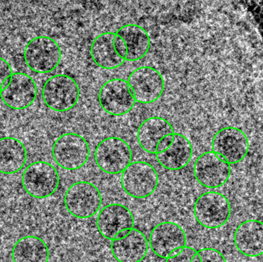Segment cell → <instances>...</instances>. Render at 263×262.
I'll return each instance as SVG.
<instances>
[{"label":"cell","mask_w":263,"mask_h":262,"mask_svg":"<svg viewBox=\"0 0 263 262\" xmlns=\"http://www.w3.org/2000/svg\"><path fill=\"white\" fill-rule=\"evenodd\" d=\"M90 148L86 138L74 132L63 134L52 145V156L55 164L67 171L81 169L89 160Z\"/></svg>","instance_id":"cell-1"},{"label":"cell","mask_w":263,"mask_h":262,"mask_svg":"<svg viewBox=\"0 0 263 262\" xmlns=\"http://www.w3.org/2000/svg\"><path fill=\"white\" fill-rule=\"evenodd\" d=\"M42 96L45 105L51 110L67 112L73 109L80 100V86L69 75L58 74L46 80Z\"/></svg>","instance_id":"cell-2"},{"label":"cell","mask_w":263,"mask_h":262,"mask_svg":"<svg viewBox=\"0 0 263 262\" xmlns=\"http://www.w3.org/2000/svg\"><path fill=\"white\" fill-rule=\"evenodd\" d=\"M60 181L55 166L44 161L31 163L22 175V185L26 193L38 199L49 198L55 194Z\"/></svg>","instance_id":"cell-3"},{"label":"cell","mask_w":263,"mask_h":262,"mask_svg":"<svg viewBox=\"0 0 263 262\" xmlns=\"http://www.w3.org/2000/svg\"><path fill=\"white\" fill-rule=\"evenodd\" d=\"M102 203L101 192L89 182L74 183L64 195V205L67 212L81 219L92 218L99 213Z\"/></svg>","instance_id":"cell-4"},{"label":"cell","mask_w":263,"mask_h":262,"mask_svg":"<svg viewBox=\"0 0 263 262\" xmlns=\"http://www.w3.org/2000/svg\"><path fill=\"white\" fill-rule=\"evenodd\" d=\"M62 59L60 45L46 35L35 37L24 49V60L29 69L37 73H49L57 69Z\"/></svg>","instance_id":"cell-5"},{"label":"cell","mask_w":263,"mask_h":262,"mask_svg":"<svg viewBox=\"0 0 263 262\" xmlns=\"http://www.w3.org/2000/svg\"><path fill=\"white\" fill-rule=\"evenodd\" d=\"M228 198L217 192H207L198 197L193 206L196 221L206 229H219L225 226L231 216Z\"/></svg>","instance_id":"cell-6"},{"label":"cell","mask_w":263,"mask_h":262,"mask_svg":"<svg viewBox=\"0 0 263 262\" xmlns=\"http://www.w3.org/2000/svg\"><path fill=\"white\" fill-rule=\"evenodd\" d=\"M120 183L129 196L142 199L154 193L159 185V175L149 163L133 162L122 172Z\"/></svg>","instance_id":"cell-7"},{"label":"cell","mask_w":263,"mask_h":262,"mask_svg":"<svg viewBox=\"0 0 263 262\" xmlns=\"http://www.w3.org/2000/svg\"><path fill=\"white\" fill-rule=\"evenodd\" d=\"M133 153L127 142L119 137L102 140L95 152V162L100 170L109 175L121 174L132 163Z\"/></svg>","instance_id":"cell-8"},{"label":"cell","mask_w":263,"mask_h":262,"mask_svg":"<svg viewBox=\"0 0 263 262\" xmlns=\"http://www.w3.org/2000/svg\"><path fill=\"white\" fill-rule=\"evenodd\" d=\"M250 139L238 127L227 126L219 129L212 141V152L231 165L245 159L250 151Z\"/></svg>","instance_id":"cell-9"},{"label":"cell","mask_w":263,"mask_h":262,"mask_svg":"<svg viewBox=\"0 0 263 262\" xmlns=\"http://www.w3.org/2000/svg\"><path fill=\"white\" fill-rule=\"evenodd\" d=\"M135 219L130 209L124 205L112 203L100 209L97 226L100 235L106 239L123 238L134 229Z\"/></svg>","instance_id":"cell-10"},{"label":"cell","mask_w":263,"mask_h":262,"mask_svg":"<svg viewBox=\"0 0 263 262\" xmlns=\"http://www.w3.org/2000/svg\"><path fill=\"white\" fill-rule=\"evenodd\" d=\"M127 83L136 102L142 104L157 101L165 90V80L162 74L148 66L133 70L128 77Z\"/></svg>","instance_id":"cell-11"},{"label":"cell","mask_w":263,"mask_h":262,"mask_svg":"<svg viewBox=\"0 0 263 262\" xmlns=\"http://www.w3.org/2000/svg\"><path fill=\"white\" fill-rule=\"evenodd\" d=\"M185 231L177 223L164 221L156 225L149 235L148 246L153 253L166 259L186 246Z\"/></svg>","instance_id":"cell-12"},{"label":"cell","mask_w":263,"mask_h":262,"mask_svg":"<svg viewBox=\"0 0 263 262\" xmlns=\"http://www.w3.org/2000/svg\"><path fill=\"white\" fill-rule=\"evenodd\" d=\"M98 98L102 109L115 116L129 113L136 103L127 81L123 78L106 82L100 89Z\"/></svg>","instance_id":"cell-13"},{"label":"cell","mask_w":263,"mask_h":262,"mask_svg":"<svg viewBox=\"0 0 263 262\" xmlns=\"http://www.w3.org/2000/svg\"><path fill=\"white\" fill-rule=\"evenodd\" d=\"M195 178L199 185L215 189L224 186L232 174L231 166L213 152L201 154L193 167Z\"/></svg>","instance_id":"cell-14"},{"label":"cell","mask_w":263,"mask_h":262,"mask_svg":"<svg viewBox=\"0 0 263 262\" xmlns=\"http://www.w3.org/2000/svg\"><path fill=\"white\" fill-rule=\"evenodd\" d=\"M37 92L36 84L30 75L15 72L0 92V98L6 107L13 110H23L33 104Z\"/></svg>","instance_id":"cell-15"},{"label":"cell","mask_w":263,"mask_h":262,"mask_svg":"<svg viewBox=\"0 0 263 262\" xmlns=\"http://www.w3.org/2000/svg\"><path fill=\"white\" fill-rule=\"evenodd\" d=\"M233 241L238 252L244 256L256 258L262 255V221L250 219L241 223L235 231Z\"/></svg>","instance_id":"cell-16"},{"label":"cell","mask_w":263,"mask_h":262,"mask_svg":"<svg viewBox=\"0 0 263 262\" xmlns=\"http://www.w3.org/2000/svg\"><path fill=\"white\" fill-rule=\"evenodd\" d=\"M110 249L118 262H141L148 253V241L142 232L133 229L123 238L111 241Z\"/></svg>","instance_id":"cell-17"},{"label":"cell","mask_w":263,"mask_h":262,"mask_svg":"<svg viewBox=\"0 0 263 262\" xmlns=\"http://www.w3.org/2000/svg\"><path fill=\"white\" fill-rule=\"evenodd\" d=\"M173 126L168 120L161 117H151L142 122L137 131V141L142 150L150 154L156 153L161 140L174 134Z\"/></svg>","instance_id":"cell-18"},{"label":"cell","mask_w":263,"mask_h":262,"mask_svg":"<svg viewBox=\"0 0 263 262\" xmlns=\"http://www.w3.org/2000/svg\"><path fill=\"white\" fill-rule=\"evenodd\" d=\"M27 158V149L23 142L11 136L0 138V173H17L23 169Z\"/></svg>","instance_id":"cell-19"},{"label":"cell","mask_w":263,"mask_h":262,"mask_svg":"<svg viewBox=\"0 0 263 262\" xmlns=\"http://www.w3.org/2000/svg\"><path fill=\"white\" fill-rule=\"evenodd\" d=\"M116 32H104L97 35L90 46L92 61L103 69H117L125 63V59L119 55L114 45Z\"/></svg>","instance_id":"cell-20"},{"label":"cell","mask_w":263,"mask_h":262,"mask_svg":"<svg viewBox=\"0 0 263 262\" xmlns=\"http://www.w3.org/2000/svg\"><path fill=\"white\" fill-rule=\"evenodd\" d=\"M193 149L190 140L180 133L174 134L170 147L156 154L158 163L168 170L178 171L188 166L193 157Z\"/></svg>","instance_id":"cell-21"},{"label":"cell","mask_w":263,"mask_h":262,"mask_svg":"<svg viewBox=\"0 0 263 262\" xmlns=\"http://www.w3.org/2000/svg\"><path fill=\"white\" fill-rule=\"evenodd\" d=\"M126 43L127 56L126 62H136L147 55L150 48V37L144 28L139 25L129 24L121 26L117 30Z\"/></svg>","instance_id":"cell-22"},{"label":"cell","mask_w":263,"mask_h":262,"mask_svg":"<svg viewBox=\"0 0 263 262\" xmlns=\"http://www.w3.org/2000/svg\"><path fill=\"white\" fill-rule=\"evenodd\" d=\"M12 259L13 262H49V247L42 238L28 235L14 245Z\"/></svg>","instance_id":"cell-23"},{"label":"cell","mask_w":263,"mask_h":262,"mask_svg":"<svg viewBox=\"0 0 263 262\" xmlns=\"http://www.w3.org/2000/svg\"><path fill=\"white\" fill-rule=\"evenodd\" d=\"M201 262H227L223 254L211 248H205L197 251Z\"/></svg>","instance_id":"cell-24"},{"label":"cell","mask_w":263,"mask_h":262,"mask_svg":"<svg viewBox=\"0 0 263 262\" xmlns=\"http://www.w3.org/2000/svg\"><path fill=\"white\" fill-rule=\"evenodd\" d=\"M196 252L197 251L186 246L177 253H175L165 259V262H192Z\"/></svg>","instance_id":"cell-25"},{"label":"cell","mask_w":263,"mask_h":262,"mask_svg":"<svg viewBox=\"0 0 263 262\" xmlns=\"http://www.w3.org/2000/svg\"><path fill=\"white\" fill-rule=\"evenodd\" d=\"M12 69L7 60L0 57V92L12 76Z\"/></svg>","instance_id":"cell-26"},{"label":"cell","mask_w":263,"mask_h":262,"mask_svg":"<svg viewBox=\"0 0 263 262\" xmlns=\"http://www.w3.org/2000/svg\"><path fill=\"white\" fill-rule=\"evenodd\" d=\"M114 45H115L117 53L126 61V56H127V49H126V43L120 35H117V32H116L115 38H114Z\"/></svg>","instance_id":"cell-27"},{"label":"cell","mask_w":263,"mask_h":262,"mask_svg":"<svg viewBox=\"0 0 263 262\" xmlns=\"http://www.w3.org/2000/svg\"><path fill=\"white\" fill-rule=\"evenodd\" d=\"M175 134V133H174ZM174 134L173 135H166V136L164 137L162 140H161L160 143H159L157 146V149H156V154L161 153V152H165L166 151L168 148L171 146L172 143L173 142V138H174Z\"/></svg>","instance_id":"cell-28"},{"label":"cell","mask_w":263,"mask_h":262,"mask_svg":"<svg viewBox=\"0 0 263 262\" xmlns=\"http://www.w3.org/2000/svg\"><path fill=\"white\" fill-rule=\"evenodd\" d=\"M192 262H201L200 256H199L198 252H196V255L193 257V260H192Z\"/></svg>","instance_id":"cell-29"}]
</instances>
